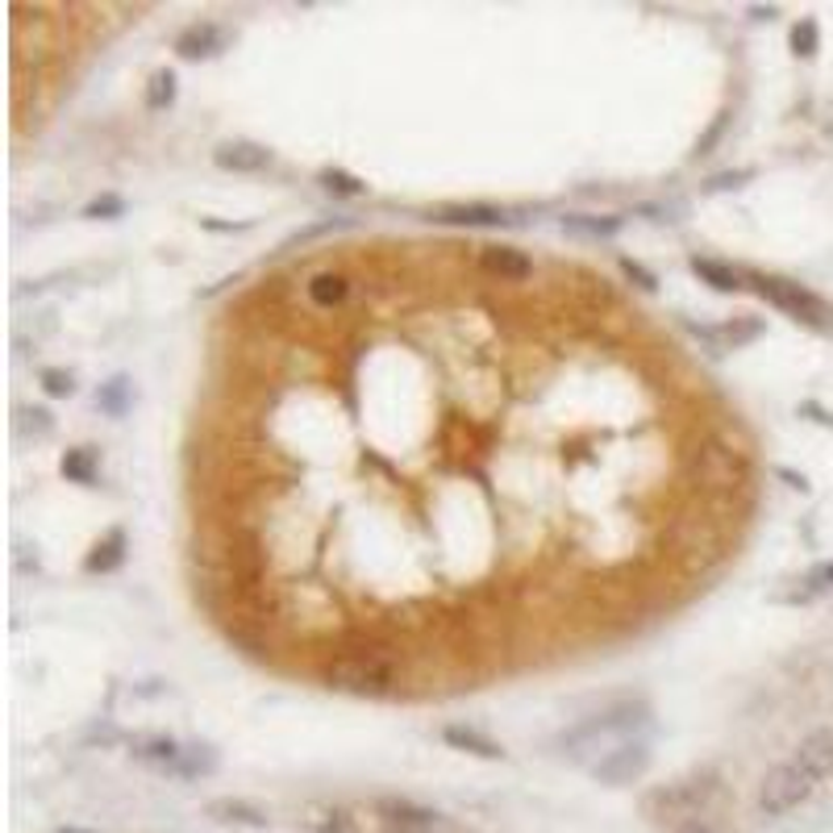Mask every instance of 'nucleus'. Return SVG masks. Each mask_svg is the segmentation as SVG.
Listing matches in <instances>:
<instances>
[{"instance_id": "obj_40", "label": "nucleus", "mask_w": 833, "mask_h": 833, "mask_svg": "<svg viewBox=\"0 0 833 833\" xmlns=\"http://www.w3.org/2000/svg\"><path fill=\"white\" fill-rule=\"evenodd\" d=\"M780 476H784L787 483L796 488V492H809V479H805V476H796V471H787V467H780Z\"/></svg>"}, {"instance_id": "obj_21", "label": "nucleus", "mask_w": 833, "mask_h": 833, "mask_svg": "<svg viewBox=\"0 0 833 833\" xmlns=\"http://www.w3.org/2000/svg\"><path fill=\"white\" fill-rule=\"evenodd\" d=\"M130 755L138 762H150L159 771H175V762L184 755V746L175 738H134L130 742Z\"/></svg>"}, {"instance_id": "obj_11", "label": "nucleus", "mask_w": 833, "mask_h": 833, "mask_svg": "<svg viewBox=\"0 0 833 833\" xmlns=\"http://www.w3.org/2000/svg\"><path fill=\"white\" fill-rule=\"evenodd\" d=\"M205 817L217 825H234V830H267L271 825V812L255 800H242V796H217L205 805Z\"/></svg>"}, {"instance_id": "obj_39", "label": "nucleus", "mask_w": 833, "mask_h": 833, "mask_svg": "<svg viewBox=\"0 0 833 833\" xmlns=\"http://www.w3.org/2000/svg\"><path fill=\"white\" fill-rule=\"evenodd\" d=\"M675 833H725V830H721V817H705V821H691V825Z\"/></svg>"}, {"instance_id": "obj_33", "label": "nucleus", "mask_w": 833, "mask_h": 833, "mask_svg": "<svg viewBox=\"0 0 833 833\" xmlns=\"http://www.w3.org/2000/svg\"><path fill=\"white\" fill-rule=\"evenodd\" d=\"M121 213H125V200L113 196V192H105V196H96V200L84 205V217H88V221H113V217Z\"/></svg>"}, {"instance_id": "obj_14", "label": "nucleus", "mask_w": 833, "mask_h": 833, "mask_svg": "<svg viewBox=\"0 0 833 833\" xmlns=\"http://www.w3.org/2000/svg\"><path fill=\"white\" fill-rule=\"evenodd\" d=\"M429 221L483 230V225H509L513 217L504 213V209H497V205H438V209H429Z\"/></svg>"}, {"instance_id": "obj_29", "label": "nucleus", "mask_w": 833, "mask_h": 833, "mask_svg": "<svg viewBox=\"0 0 833 833\" xmlns=\"http://www.w3.org/2000/svg\"><path fill=\"white\" fill-rule=\"evenodd\" d=\"M146 105H150V109H171V105H175V75H171V72H155V75H150Z\"/></svg>"}, {"instance_id": "obj_19", "label": "nucleus", "mask_w": 833, "mask_h": 833, "mask_svg": "<svg viewBox=\"0 0 833 833\" xmlns=\"http://www.w3.org/2000/svg\"><path fill=\"white\" fill-rule=\"evenodd\" d=\"M700 338H709V342H721L725 351H742V346H750V342H759L767 326H762L759 317H734V321H725V326H716V330H700Z\"/></svg>"}, {"instance_id": "obj_8", "label": "nucleus", "mask_w": 833, "mask_h": 833, "mask_svg": "<svg viewBox=\"0 0 833 833\" xmlns=\"http://www.w3.org/2000/svg\"><path fill=\"white\" fill-rule=\"evenodd\" d=\"M371 817L380 821V830H429V825L446 821V812L429 809L421 800H408V796H376Z\"/></svg>"}, {"instance_id": "obj_35", "label": "nucleus", "mask_w": 833, "mask_h": 833, "mask_svg": "<svg viewBox=\"0 0 833 833\" xmlns=\"http://www.w3.org/2000/svg\"><path fill=\"white\" fill-rule=\"evenodd\" d=\"M621 271H625V275H629L638 287H646V292H654V287H659V275H654V271H646L638 259H621Z\"/></svg>"}, {"instance_id": "obj_6", "label": "nucleus", "mask_w": 833, "mask_h": 833, "mask_svg": "<svg viewBox=\"0 0 833 833\" xmlns=\"http://www.w3.org/2000/svg\"><path fill=\"white\" fill-rule=\"evenodd\" d=\"M691 467H696V483L730 492V488H742V479H746V454L725 442H700L691 451Z\"/></svg>"}, {"instance_id": "obj_38", "label": "nucleus", "mask_w": 833, "mask_h": 833, "mask_svg": "<svg viewBox=\"0 0 833 833\" xmlns=\"http://www.w3.org/2000/svg\"><path fill=\"white\" fill-rule=\"evenodd\" d=\"M22 426L29 429H38V433H50V413H42V408H22Z\"/></svg>"}, {"instance_id": "obj_41", "label": "nucleus", "mask_w": 833, "mask_h": 833, "mask_svg": "<svg viewBox=\"0 0 833 833\" xmlns=\"http://www.w3.org/2000/svg\"><path fill=\"white\" fill-rule=\"evenodd\" d=\"M54 833H96V830H79V825H63V830H54Z\"/></svg>"}, {"instance_id": "obj_32", "label": "nucleus", "mask_w": 833, "mask_h": 833, "mask_svg": "<svg viewBox=\"0 0 833 833\" xmlns=\"http://www.w3.org/2000/svg\"><path fill=\"white\" fill-rule=\"evenodd\" d=\"M746 180H755V171H750V167H738V171H716V175L705 180V188L700 192H709V196H716V192H734V188H742Z\"/></svg>"}, {"instance_id": "obj_28", "label": "nucleus", "mask_w": 833, "mask_h": 833, "mask_svg": "<svg viewBox=\"0 0 833 833\" xmlns=\"http://www.w3.org/2000/svg\"><path fill=\"white\" fill-rule=\"evenodd\" d=\"M321 188L330 192V196H346V200H355V196H367V184L351 175V171H342V167H321Z\"/></svg>"}, {"instance_id": "obj_7", "label": "nucleus", "mask_w": 833, "mask_h": 833, "mask_svg": "<svg viewBox=\"0 0 833 833\" xmlns=\"http://www.w3.org/2000/svg\"><path fill=\"white\" fill-rule=\"evenodd\" d=\"M650 759H654V755H650V742H629V746H621L613 755H604L588 775L604 787L638 784L646 771H650Z\"/></svg>"}, {"instance_id": "obj_3", "label": "nucleus", "mask_w": 833, "mask_h": 833, "mask_svg": "<svg viewBox=\"0 0 833 833\" xmlns=\"http://www.w3.org/2000/svg\"><path fill=\"white\" fill-rule=\"evenodd\" d=\"M321 679H326V688L383 700V696H392L401 688V659H396L392 646L358 642L338 650L330 663L321 666Z\"/></svg>"}, {"instance_id": "obj_9", "label": "nucleus", "mask_w": 833, "mask_h": 833, "mask_svg": "<svg viewBox=\"0 0 833 833\" xmlns=\"http://www.w3.org/2000/svg\"><path fill=\"white\" fill-rule=\"evenodd\" d=\"M671 547H675V554H684V559H713V554H721V547H725V534H721V525H713L709 517H679V522L671 525Z\"/></svg>"}, {"instance_id": "obj_31", "label": "nucleus", "mask_w": 833, "mask_h": 833, "mask_svg": "<svg viewBox=\"0 0 833 833\" xmlns=\"http://www.w3.org/2000/svg\"><path fill=\"white\" fill-rule=\"evenodd\" d=\"M38 380H42V392L54 396V401H68V396H75V376L72 371H63V367H47Z\"/></svg>"}, {"instance_id": "obj_17", "label": "nucleus", "mask_w": 833, "mask_h": 833, "mask_svg": "<svg viewBox=\"0 0 833 833\" xmlns=\"http://www.w3.org/2000/svg\"><path fill=\"white\" fill-rule=\"evenodd\" d=\"M442 742L451 746V750H463V755H476V759H504V746L497 738H488L483 730L476 725H446L442 730Z\"/></svg>"}, {"instance_id": "obj_10", "label": "nucleus", "mask_w": 833, "mask_h": 833, "mask_svg": "<svg viewBox=\"0 0 833 833\" xmlns=\"http://www.w3.org/2000/svg\"><path fill=\"white\" fill-rule=\"evenodd\" d=\"M296 830L301 833H363L358 812L333 800H309L296 809Z\"/></svg>"}, {"instance_id": "obj_25", "label": "nucleus", "mask_w": 833, "mask_h": 833, "mask_svg": "<svg viewBox=\"0 0 833 833\" xmlns=\"http://www.w3.org/2000/svg\"><path fill=\"white\" fill-rule=\"evenodd\" d=\"M59 471H63V479L79 483V488H93L96 471H100V463H96V451H93V446H75V451H63V458H59Z\"/></svg>"}, {"instance_id": "obj_1", "label": "nucleus", "mask_w": 833, "mask_h": 833, "mask_svg": "<svg viewBox=\"0 0 833 833\" xmlns=\"http://www.w3.org/2000/svg\"><path fill=\"white\" fill-rule=\"evenodd\" d=\"M650 725H654V713H650L646 700H621L613 709L584 716L579 725H572L559 738V750H563V759H572L592 771L604 755H613V750L629 746V742H646Z\"/></svg>"}, {"instance_id": "obj_36", "label": "nucleus", "mask_w": 833, "mask_h": 833, "mask_svg": "<svg viewBox=\"0 0 833 833\" xmlns=\"http://www.w3.org/2000/svg\"><path fill=\"white\" fill-rule=\"evenodd\" d=\"M800 417H809V421H817V426H825V429H833V413L830 408H821L817 401H800V408H796Z\"/></svg>"}, {"instance_id": "obj_4", "label": "nucleus", "mask_w": 833, "mask_h": 833, "mask_svg": "<svg viewBox=\"0 0 833 833\" xmlns=\"http://www.w3.org/2000/svg\"><path fill=\"white\" fill-rule=\"evenodd\" d=\"M812 792H817V780H812L800 762L796 759L775 762V767L762 775L755 809H759V817H767V821H780V817L796 812L800 805H809Z\"/></svg>"}, {"instance_id": "obj_13", "label": "nucleus", "mask_w": 833, "mask_h": 833, "mask_svg": "<svg viewBox=\"0 0 833 833\" xmlns=\"http://www.w3.org/2000/svg\"><path fill=\"white\" fill-rule=\"evenodd\" d=\"M213 163L221 167V171H234V175H255L262 167H271V150L259 143H246V138H234V143L217 146Z\"/></svg>"}, {"instance_id": "obj_24", "label": "nucleus", "mask_w": 833, "mask_h": 833, "mask_svg": "<svg viewBox=\"0 0 833 833\" xmlns=\"http://www.w3.org/2000/svg\"><path fill=\"white\" fill-rule=\"evenodd\" d=\"M346 292H351V280L342 275V271H317L309 280V301L317 309H333V305H342L346 301Z\"/></svg>"}, {"instance_id": "obj_27", "label": "nucleus", "mask_w": 833, "mask_h": 833, "mask_svg": "<svg viewBox=\"0 0 833 833\" xmlns=\"http://www.w3.org/2000/svg\"><path fill=\"white\" fill-rule=\"evenodd\" d=\"M217 771V750L213 746H184V755L175 762V771L171 775H180V780H200V775H213Z\"/></svg>"}, {"instance_id": "obj_34", "label": "nucleus", "mask_w": 833, "mask_h": 833, "mask_svg": "<svg viewBox=\"0 0 833 833\" xmlns=\"http://www.w3.org/2000/svg\"><path fill=\"white\" fill-rule=\"evenodd\" d=\"M725 125H730V113H721V118H713V125L700 134V143H696V159H705V155H713V146L721 143V134H725Z\"/></svg>"}, {"instance_id": "obj_23", "label": "nucleus", "mask_w": 833, "mask_h": 833, "mask_svg": "<svg viewBox=\"0 0 833 833\" xmlns=\"http://www.w3.org/2000/svg\"><path fill=\"white\" fill-rule=\"evenodd\" d=\"M833 592V563H817V567H809V572L796 579V588L784 596L787 604H809V600H817V596H825Z\"/></svg>"}, {"instance_id": "obj_30", "label": "nucleus", "mask_w": 833, "mask_h": 833, "mask_svg": "<svg viewBox=\"0 0 833 833\" xmlns=\"http://www.w3.org/2000/svg\"><path fill=\"white\" fill-rule=\"evenodd\" d=\"M817 47H821V29H817V22H796L792 25V50L800 54V59H812L817 54Z\"/></svg>"}, {"instance_id": "obj_2", "label": "nucleus", "mask_w": 833, "mask_h": 833, "mask_svg": "<svg viewBox=\"0 0 833 833\" xmlns=\"http://www.w3.org/2000/svg\"><path fill=\"white\" fill-rule=\"evenodd\" d=\"M721 800H725L721 771H716V767H700V771H691L684 780L650 787L642 796V812L654 830L675 833V830H684V825H691V821L716 817Z\"/></svg>"}, {"instance_id": "obj_26", "label": "nucleus", "mask_w": 833, "mask_h": 833, "mask_svg": "<svg viewBox=\"0 0 833 833\" xmlns=\"http://www.w3.org/2000/svg\"><path fill=\"white\" fill-rule=\"evenodd\" d=\"M130 405H134V383H130V376H113L109 383H100V392H96V408H100V413L125 417Z\"/></svg>"}, {"instance_id": "obj_5", "label": "nucleus", "mask_w": 833, "mask_h": 833, "mask_svg": "<svg viewBox=\"0 0 833 833\" xmlns=\"http://www.w3.org/2000/svg\"><path fill=\"white\" fill-rule=\"evenodd\" d=\"M750 284H755V292H759L767 305H775V309L787 313V317H796V321H805V326H817V330L833 326V309L805 284L784 280V275H750Z\"/></svg>"}, {"instance_id": "obj_12", "label": "nucleus", "mask_w": 833, "mask_h": 833, "mask_svg": "<svg viewBox=\"0 0 833 833\" xmlns=\"http://www.w3.org/2000/svg\"><path fill=\"white\" fill-rule=\"evenodd\" d=\"M230 47V29L217 22H192L188 29H180V38H175V54L180 59H213L221 50Z\"/></svg>"}, {"instance_id": "obj_37", "label": "nucleus", "mask_w": 833, "mask_h": 833, "mask_svg": "<svg viewBox=\"0 0 833 833\" xmlns=\"http://www.w3.org/2000/svg\"><path fill=\"white\" fill-rule=\"evenodd\" d=\"M376 833H476V830H467V825H458V821H442V825H429V830H376Z\"/></svg>"}, {"instance_id": "obj_18", "label": "nucleus", "mask_w": 833, "mask_h": 833, "mask_svg": "<svg viewBox=\"0 0 833 833\" xmlns=\"http://www.w3.org/2000/svg\"><path fill=\"white\" fill-rule=\"evenodd\" d=\"M125 547H130V538H125V529H109L100 542H96L88 554H84V572L88 575H109L118 572L121 563H125Z\"/></svg>"}, {"instance_id": "obj_15", "label": "nucleus", "mask_w": 833, "mask_h": 833, "mask_svg": "<svg viewBox=\"0 0 833 833\" xmlns=\"http://www.w3.org/2000/svg\"><path fill=\"white\" fill-rule=\"evenodd\" d=\"M792 759L800 762L817 784L833 780V730H812L809 738L796 746V755H792Z\"/></svg>"}, {"instance_id": "obj_22", "label": "nucleus", "mask_w": 833, "mask_h": 833, "mask_svg": "<svg viewBox=\"0 0 833 833\" xmlns=\"http://www.w3.org/2000/svg\"><path fill=\"white\" fill-rule=\"evenodd\" d=\"M563 234H572V238H613L621 230V217H600V213H567L563 221Z\"/></svg>"}, {"instance_id": "obj_16", "label": "nucleus", "mask_w": 833, "mask_h": 833, "mask_svg": "<svg viewBox=\"0 0 833 833\" xmlns=\"http://www.w3.org/2000/svg\"><path fill=\"white\" fill-rule=\"evenodd\" d=\"M479 262H483V271H492L500 280H529L534 275V259L517 246H483Z\"/></svg>"}, {"instance_id": "obj_20", "label": "nucleus", "mask_w": 833, "mask_h": 833, "mask_svg": "<svg viewBox=\"0 0 833 833\" xmlns=\"http://www.w3.org/2000/svg\"><path fill=\"white\" fill-rule=\"evenodd\" d=\"M688 267H691V275H696L700 284H709L713 292H738L742 287V275L730 267V262L709 259V255H691Z\"/></svg>"}]
</instances>
